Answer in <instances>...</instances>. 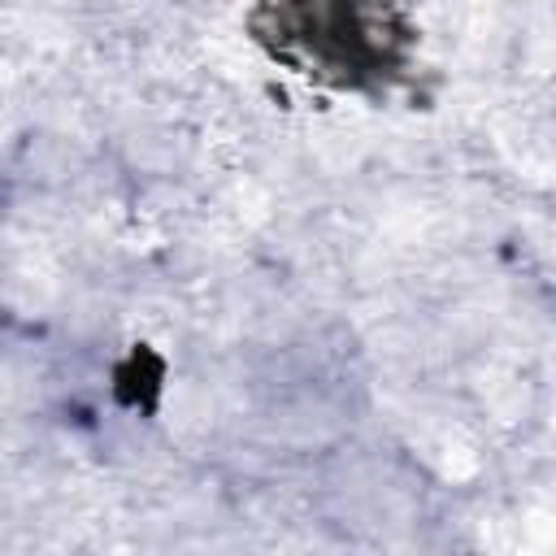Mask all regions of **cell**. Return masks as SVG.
<instances>
[{
  "mask_svg": "<svg viewBox=\"0 0 556 556\" xmlns=\"http://www.w3.org/2000/svg\"><path fill=\"white\" fill-rule=\"evenodd\" d=\"M413 0H261L256 39L300 74L365 87L400 70L413 39L404 9Z\"/></svg>",
  "mask_w": 556,
  "mask_h": 556,
  "instance_id": "6da1fadb",
  "label": "cell"
}]
</instances>
